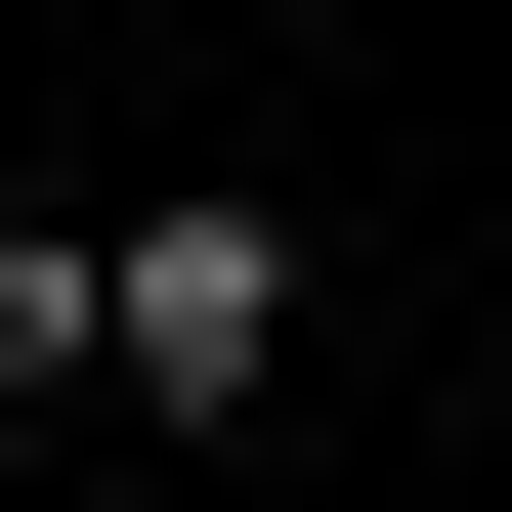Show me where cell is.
Instances as JSON below:
<instances>
[{
    "label": "cell",
    "mask_w": 512,
    "mask_h": 512,
    "mask_svg": "<svg viewBox=\"0 0 512 512\" xmlns=\"http://www.w3.org/2000/svg\"><path fill=\"white\" fill-rule=\"evenodd\" d=\"M256 342H299V214H128V427H256Z\"/></svg>",
    "instance_id": "1"
},
{
    "label": "cell",
    "mask_w": 512,
    "mask_h": 512,
    "mask_svg": "<svg viewBox=\"0 0 512 512\" xmlns=\"http://www.w3.org/2000/svg\"><path fill=\"white\" fill-rule=\"evenodd\" d=\"M86 512H214V470H86Z\"/></svg>",
    "instance_id": "3"
},
{
    "label": "cell",
    "mask_w": 512,
    "mask_h": 512,
    "mask_svg": "<svg viewBox=\"0 0 512 512\" xmlns=\"http://www.w3.org/2000/svg\"><path fill=\"white\" fill-rule=\"evenodd\" d=\"M86 384H128V214H0V470H86Z\"/></svg>",
    "instance_id": "2"
}]
</instances>
